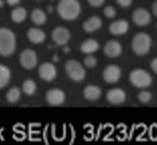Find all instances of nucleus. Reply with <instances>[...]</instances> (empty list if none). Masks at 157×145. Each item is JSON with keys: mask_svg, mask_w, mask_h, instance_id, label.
I'll list each match as a JSON object with an SVG mask.
<instances>
[{"mask_svg": "<svg viewBox=\"0 0 157 145\" xmlns=\"http://www.w3.org/2000/svg\"><path fill=\"white\" fill-rule=\"evenodd\" d=\"M58 15L63 20H75L81 13V4L78 0H60L56 7Z\"/></svg>", "mask_w": 157, "mask_h": 145, "instance_id": "nucleus-1", "label": "nucleus"}, {"mask_svg": "<svg viewBox=\"0 0 157 145\" xmlns=\"http://www.w3.org/2000/svg\"><path fill=\"white\" fill-rule=\"evenodd\" d=\"M16 50V36L11 30L0 28V55L11 56Z\"/></svg>", "mask_w": 157, "mask_h": 145, "instance_id": "nucleus-2", "label": "nucleus"}, {"mask_svg": "<svg viewBox=\"0 0 157 145\" xmlns=\"http://www.w3.org/2000/svg\"><path fill=\"white\" fill-rule=\"evenodd\" d=\"M152 46V39L148 34L145 32H138L133 36L132 40V50L137 55H145L148 54Z\"/></svg>", "mask_w": 157, "mask_h": 145, "instance_id": "nucleus-3", "label": "nucleus"}, {"mask_svg": "<svg viewBox=\"0 0 157 145\" xmlns=\"http://www.w3.org/2000/svg\"><path fill=\"white\" fill-rule=\"evenodd\" d=\"M65 70H66L67 77L71 81H74V82H82V81L86 78V70L77 61H73V59L67 61L65 63Z\"/></svg>", "mask_w": 157, "mask_h": 145, "instance_id": "nucleus-4", "label": "nucleus"}, {"mask_svg": "<svg viewBox=\"0 0 157 145\" xmlns=\"http://www.w3.org/2000/svg\"><path fill=\"white\" fill-rule=\"evenodd\" d=\"M129 81L134 87H138V89H145V87L152 85L151 74L146 73L142 69H134L129 75Z\"/></svg>", "mask_w": 157, "mask_h": 145, "instance_id": "nucleus-5", "label": "nucleus"}, {"mask_svg": "<svg viewBox=\"0 0 157 145\" xmlns=\"http://www.w3.org/2000/svg\"><path fill=\"white\" fill-rule=\"evenodd\" d=\"M19 62H20V66L26 70H33L36 67V63H38V55L36 52L31 48H26V50L22 51V54L19 56Z\"/></svg>", "mask_w": 157, "mask_h": 145, "instance_id": "nucleus-6", "label": "nucleus"}, {"mask_svg": "<svg viewBox=\"0 0 157 145\" xmlns=\"http://www.w3.org/2000/svg\"><path fill=\"white\" fill-rule=\"evenodd\" d=\"M66 100V94L63 90L54 87V89H50L46 94V101L50 106H60Z\"/></svg>", "mask_w": 157, "mask_h": 145, "instance_id": "nucleus-7", "label": "nucleus"}, {"mask_svg": "<svg viewBox=\"0 0 157 145\" xmlns=\"http://www.w3.org/2000/svg\"><path fill=\"white\" fill-rule=\"evenodd\" d=\"M70 31L66 27H56L51 34V39L58 46H66L70 40Z\"/></svg>", "mask_w": 157, "mask_h": 145, "instance_id": "nucleus-8", "label": "nucleus"}, {"mask_svg": "<svg viewBox=\"0 0 157 145\" xmlns=\"http://www.w3.org/2000/svg\"><path fill=\"white\" fill-rule=\"evenodd\" d=\"M38 73H39V77H40L43 81H46V82H51V81H54L55 77H56L55 66L52 65V63H50V62L42 63V65L39 66Z\"/></svg>", "mask_w": 157, "mask_h": 145, "instance_id": "nucleus-9", "label": "nucleus"}, {"mask_svg": "<svg viewBox=\"0 0 157 145\" xmlns=\"http://www.w3.org/2000/svg\"><path fill=\"white\" fill-rule=\"evenodd\" d=\"M102 77H103V81L108 83H116L118 82L120 78H121V69L116 65H109L108 67H105L102 73Z\"/></svg>", "mask_w": 157, "mask_h": 145, "instance_id": "nucleus-10", "label": "nucleus"}, {"mask_svg": "<svg viewBox=\"0 0 157 145\" xmlns=\"http://www.w3.org/2000/svg\"><path fill=\"white\" fill-rule=\"evenodd\" d=\"M106 100L110 105H122L126 101V93L122 89H110L106 94Z\"/></svg>", "mask_w": 157, "mask_h": 145, "instance_id": "nucleus-11", "label": "nucleus"}, {"mask_svg": "<svg viewBox=\"0 0 157 145\" xmlns=\"http://www.w3.org/2000/svg\"><path fill=\"white\" fill-rule=\"evenodd\" d=\"M132 17H133V22L137 24V26H140V27L148 26V24L151 23V19H152V17H151V13L146 11L145 8H137V10H136V11L133 12Z\"/></svg>", "mask_w": 157, "mask_h": 145, "instance_id": "nucleus-12", "label": "nucleus"}, {"mask_svg": "<svg viewBox=\"0 0 157 145\" xmlns=\"http://www.w3.org/2000/svg\"><path fill=\"white\" fill-rule=\"evenodd\" d=\"M103 52H105V55L109 56V58H117V56H120L121 52H122V47H121L120 42L109 40L108 43L105 44V47H103Z\"/></svg>", "mask_w": 157, "mask_h": 145, "instance_id": "nucleus-13", "label": "nucleus"}, {"mask_svg": "<svg viewBox=\"0 0 157 145\" xmlns=\"http://www.w3.org/2000/svg\"><path fill=\"white\" fill-rule=\"evenodd\" d=\"M27 38L28 40L31 42V43L34 44H40L43 43V42L46 40V34L43 30H40V28H30V30L27 31Z\"/></svg>", "mask_w": 157, "mask_h": 145, "instance_id": "nucleus-14", "label": "nucleus"}, {"mask_svg": "<svg viewBox=\"0 0 157 145\" xmlns=\"http://www.w3.org/2000/svg\"><path fill=\"white\" fill-rule=\"evenodd\" d=\"M129 30V23L126 20H116L109 26V31L113 35H124Z\"/></svg>", "mask_w": 157, "mask_h": 145, "instance_id": "nucleus-15", "label": "nucleus"}, {"mask_svg": "<svg viewBox=\"0 0 157 145\" xmlns=\"http://www.w3.org/2000/svg\"><path fill=\"white\" fill-rule=\"evenodd\" d=\"M101 89L97 86V85H87L83 89V97L86 98L87 101H97L99 97H101Z\"/></svg>", "mask_w": 157, "mask_h": 145, "instance_id": "nucleus-16", "label": "nucleus"}, {"mask_svg": "<svg viewBox=\"0 0 157 145\" xmlns=\"http://www.w3.org/2000/svg\"><path fill=\"white\" fill-rule=\"evenodd\" d=\"M83 30L86 31V32H95L97 30L102 27V20L99 19L98 16H91L90 19H87L86 22L83 23Z\"/></svg>", "mask_w": 157, "mask_h": 145, "instance_id": "nucleus-17", "label": "nucleus"}, {"mask_svg": "<svg viewBox=\"0 0 157 145\" xmlns=\"http://www.w3.org/2000/svg\"><path fill=\"white\" fill-rule=\"evenodd\" d=\"M98 48H99V44H98V42L94 40V39H87L81 44V51L83 52V54H87V55L95 52Z\"/></svg>", "mask_w": 157, "mask_h": 145, "instance_id": "nucleus-18", "label": "nucleus"}, {"mask_svg": "<svg viewBox=\"0 0 157 145\" xmlns=\"http://www.w3.org/2000/svg\"><path fill=\"white\" fill-rule=\"evenodd\" d=\"M46 19H47V16H46L43 10L35 8L34 11L31 12V20H33V23L36 24V26H42V24H44Z\"/></svg>", "mask_w": 157, "mask_h": 145, "instance_id": "nucleus-19", "label": "nucleus"}, {"mask_svg": "<svg viewBox=\"0 0 157 145\" xmlns=\"http://www.w3.org/2000/svg\"><path fill=\"white\" fill-rule=\"evenodd\" d=\"M27 17V11L23 8V7H16L11 11V19L12 22L15 23H22L26 20Z\"/></svg>", "mask_w": 157, "mask_h": 145, "instance_id": "nucleus-20", "label": "nucleus"}, {"mask_svg": "<svg viewBox=\"0 0 157 145\" xmlns=\"http://www.w3.org/2000/svg\"><path fill=\"white\" fill-rule=\"evenodd\" d=\"M11 81V71L4 65H0V89L6 87Z\"/></svg>", "mask_w": 157, "mask_h": 145, "instance_id": "nucleus-21", "label": "nucleus"}, {"mask_svg": "<svg viewBox=\"0 0 157 145\" xmlns=\"http://www.w3.org/2000/svg\"><path fill=\"white\" fill-rule=\"evenodd\" d=\"M20 95H22V90L17 89V87H11L7 93V101L10 104H16L20 100Z\"/></svg>", "mask_w": 157, "mask_h": 145, "instance_id": "nucleus-22", "label": "nucleus"}, {"mask_svg": "<svg viewBox=\"0 0 157 145\" xmlns=\"http://www.w3.org/2000/svg\"><path fill=\"white\" fill-rule=\"evenodd\" d=\"M22 91L26 95H33L35 91H36V83L34 82L33 79H26L23 82V86H22Z\"/></svg>", "mask_w": 157, "mask_h": 145, "instance_id": "nucleus-23", "label": "nucleus"}, {"mask_svg": "<svg viewBox=\"0 0 157 145\" xmlns=\"http://www.w3.org/2000/svg\"><path fill=\"white\" fill-rule=\"evenodd\" d=\"M151 100H152L151 91H140V94H138V101H140L141 104H148V102H151Z\"/></svg>", "mask_w": 157, "mask_h": 145, "instance_id": "nucleus-24", "label": "nucleus"}, {"mask_svg": "<svg viewBox=\"0 0 157 145\" xmlns=\"http://www.w3.org/2000/svg\"><path fill=\"white\" fill-rule=\"evenodd\" d=\"M83 63H85V66H86V67H89V69H93V67L97 66V58H95V56H93L91 54H89L86 58H85Z\"/></svg>", "mask_w": 157, "mask_h": 145, "instance_id": "nucleus-25", "label": "nucleus"}, {"mask_svg": "<svg viewBox=\"0 0 157 145\" xmlns=\"http://www.w3.org/2000/svg\"><path fill=\"white\" fill-rule=\"evenodd\" d=\"M103 15L106 17H109V19H113L114 16H116V8L112 6H108L105 7V10H103Z\"/></svg>", "mask_w": 157, "mask_h": 145, "instance_id": "nucleus-26", "label": "nucleus"}, {"mask_svg": "<svg viewBox=\"0 0 157 145\" xmlns=\"http://www.w3.org/2000/svg\"><path fill=\"white\" fill-rule=\"evenodd\" d=\"M87 2L91 7H101L105 3V0H87Z\"/></svg>", "mask_w": 157, "mask_h": 145, "instance_id": "nucleus-27", "label": "nucleus"}, {"mask_svg": "<svg viewBox=\"0 0 157 145\" xmlns=\"http://www.w3.org/2000/svg\"><path fill=\"white\" fill-rule=\"evenodd\" d=\"M118 6H121L122 8H128L130 4H132V0H117Z\"/></svg>", "mask_w": 157, "mask_h": 145, "instance_id": "nucleus-28", "label": "nucleus"}, {"mask_svg": "<svg viewBox=\"0 0 157 145\" xmlns=\"http://www.w3.org/2000/svg\"><path fill=\"white\" fill-rule=\"evenodd\" d=\"M151 69L157 74V58L152 59V62H151Z\"/></svg>", "mask_w": 157, "mask_h": 145, "instance_id": "nucleus-29", "label": "nucleus"}, {"mask_svg": "<svg viewBox=\"0 0 157 145\" xmlns=\"http://www.w3.org/2000/svg\"><path fill=\"white\" fill-rule=\"evenodd\" d=\"M152 12L155 13V16H157V0L152 4Z\"/></svg>", "mask_w": 157, "mask_h": 145, "instance_id": "nucleus-30", "label": "nucleus"}, {"mask_svg": "<svg viewBox=\"0 0 157 145\" xmlns=\"http://www.w3.org/2000/svg\"><path fill=\"white\" fill-rule=\"evenodd\" d=\"M7 3H8L10 6H17L20 3V0H7Z\"/></svg>", "mask_w": 157, "mask_h": 145, "instance_id": "nucleus-31", "label": "nucleus"}, {"mask_svg": "<svg viewBox=\"0 0 157 145\" xmlns=\"http://www.w3.org/2000/svg\"><path fill=\"white\" fill-rule=\"evenodd\" d=\"M52 61H54V62H58V61H59L58 55H54V56H52Z\"/></svg>", "mask_w": 157, "mask_h": 145, "instance_id": "nucleus-32", "label": "nucleus"}, {"mask_svg": "<svg viewBox=\"0 0 157 145\" xmlns=\"http://www.w3.org/2000/svg\"><path fill=\"white\" fill-rule=\"evenodd\" d=\"M63 51H65V52H70V48L69 47H65V48H63Z\"/></svg>", "mask_w": 157, "mask_h": 145, "instance_id": "nucleus-33", "label": "nucleus"}, {"mask_svg": "<svg viewBox=\"0 0 157 145\" xmlns=\"http://www.w3.org/2000/svg\"><path fill=\"white\" fill-rule=\"evenodd\" d=\"M3 6V0H0V7H2Z\"/></svg>", "mask_w": 157, "mask_h": 145, "instance_id": "nucleus-34", "label": "nucleus"}]
</instances>
